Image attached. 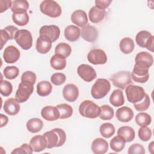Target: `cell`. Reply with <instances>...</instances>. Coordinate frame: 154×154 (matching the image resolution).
Returning a JSON list of instances; mask_svg holds the SVG:
<instances>
[{"label": "cell", "mask_w": 154, "mask_h": 154, "mask_svg": "<svg viewBox=\"0 0 154 154\" xmlns=\"http://www.w3.org/2000/svg\"><path fill=\"white\" fill-rule=\"evenodd\" d=\"M91 149L95 154H104L108 151V143L103 138H97L92 142Z\"/></svg>", "instance_id": "cell-21"}, {"label": "cell", "mask_w": 154, "mask_h": 154, "mask_svg": "<svg viewBox=\"0 0 154 154\" xmlns=\"http://www.w3.org/2000/svg\"><path fill=\"white\" fill-rule=\"evenodd\" d=\"M40 10L43 14L53 18L59 17L62 12L60 5L53 0L42 1L40 5Z\"/></svg>", "instance_id": "cell-4"}, {"label": "cell", "mask_w": 154, "mask_h": 154, "mask_svg": "<svg viewBox=\"0 0 154 154\" xmlns=\"http://www.w3.org/2000/svg\"><path fill=\"white\" fill-rule=\"evenodd\" d=\"M33 152H40L47 147V141L44 135H38L33 137L29 142Z\"/></svg>", "instance_id": "cell-19"}, {"label": "cell", "mask_w": 154, "mask_h": 154, "mask_svg": "<svg viewBox=\"0 0 154 154\" xmlns=\"http://www.w3.org/2000/svg\"><path fill=\"white\" fill-rule=\"evenodd\" d=\"M71 21L79 27H84L88 23V17L86 13L82 10L74 11L70 17Z\"/></svg>", "instance_id": "cell-20"}, {"label": "cell", "mask_w": 154, "mask_h": 154, "mask_svg": "<svg viewBox=\"0 0 154 154\" xmlns=\"http://www.w3.org/2000/svg\"><path fill=\"white\" fill-rule=\"evenodd\" d=\"M99 132L102 137L109 138L115 133V128L111 123H104L99 127Z\"/></svg>", "instance_id": "cell-35"}, {"label": "cell", "mask_w": 154, "mask_h": 154, "mask_svg": "<svg viewBox=\"0 0 154 154\" xmlns=\"http://www.w3.org/2000/svg\"><path fill=\"white\" fill-rule=\"evenodd\" d=\"M79 112L84 117L95 119L99 116L100 108L93 101L85 100L79 105Z\"/></svg>", "instance_id": "cell-3"}, {"label": "cell", "mask_w": 154, "mask_h": 154, "mask_svg": "<svg viewBox=\"0 0 154 154\" xmlns=\"http://www.w3.org/2000/svg\"><path fill=\"white\" fill-rule=\"evenodd\" d=\"M117 135L125 139L126 142H131L134 140L135 137L134 129L128 126H123L119 128Z\"/></svg>", "instance_id": "cell-27"}, {"label": "cell", "mask_w": 154, "mask_h": 154, "mask_svg": "<svg viewBox=\"0 0 154 154\" xmlns=\"http://www.w3.org/2000/svg\"><path fill=\"white\" fill-rule=\"evenodd\" d=\"M99 118L103 120H111L114 117V109L112 107L108 105L101 106Z\"/></svg>", "instance_id": "cell-40"}, {"label": "cell", "mask_w": 154, "mask_h": 154, "mask_svg": "<svg viewBox=\"0 0 154 154\" xmlns=\"http://www.w3.org/2000/svg\"><path fill=\"white\" fill-rule=\"evenodd\" d=\"M12 90L13 86L9 81L6 80H1L0 85V93L2 96L5 97L10 96L12 93Z\"/></svg>", "instance_id": "cell-43"}, {"label": "cell", "mask_w": 154, "mask_h": 154, "mask_svg": "<svg viewBox=\"0 0 154 154\" xmlns=\"http://www.w3.org/2000/svg\"><path fill=\"white\" fill-rule=\"evenodd\" d=\"M11 0H1L0 1V13H2L5 11L11 5Z\"/></svg>", "instance_id": "cell-52"}, {"label": "cell", "mask_w": 154, "mask_h": 154, "mask_svg": "<svg viewBox=\"0 0 154 154\" xmlns=\"http://www.w3.org/2000/svg\"><path fill=\"white\" fill-rule=\"evenodd\" d=\"M47 141V149H52L55 147L63 146L66 140V134L61 128H54L51 131L44 133Z\"/></svg>", "instance_id": "cell-1"}, {"label": "cell", "mask_w": 154, "mask_h": 154, "mask_svg": "<svg viewBox=\"0 0 154 154\" xmlns=\"http://www.w3.org/2000/svg\"><path fill=\"white\" fill-rule=\"evenodd\" d=\"M87 59L90 63L94 65L104 64L107 61V56L103 50L94 49L88 52Z\"/></svg>", "instance_id": "cell-11"}, {"label": "cell", "mask_w": 154, "mask_h": 154, "mask_svg": "<svg viewBox=\"0 0 154 154\" xmlns=\"http://www.w3.org/2000/svg\"><path fill=\"white\" fill-rule=\"evenodd\" d=\"M0 119H1V128H2L7 124L8 122V118L6 116L2 114H1Z\"/></svg>", "instance_id": "cell-53"}, {"label": "cell", "mask_w": 154, "mask_h": 154, "mask_svg": "<svg viewBox=\"0 0 154 154\" xmlns=\"http://www.w3.org/2000/svg\"><path fill=\"white\" fill-rule=\"evenodd\" d=\"M125 93L128 100L132 103L142 100L146 94L142 87L132 84H130L126 87Z\"/></svg>", "instance_id": "cell-6"}, {"label": "cell", "mask_w": 154, "mask_h": 154, "mask_svg": "<svg viewBox=\"0 0 154 154\" xmlns=\"http://www.w3.org/2000/svg\"><path fill=\"white\" fill-rule=\"evenodd\" d=\"M135 44L134 40L130 37H125L120 40L119 48L125 54H131L134 49Z\"/></svg>", "instance_id": "cell-30"}, {"label": "cell", "mask_w": 154, "mask_h": 154, "mask_svg": "<svg viewBox=\"0 0 154 154\" xmlns=\"http://www.w3.org/2000/svg\"><path fill=\"white\" fill-rule=\"evenodd\" d=\"M152 37V35L150 32L145 30L141 31L137 34L135 41L139 46L146 48L147 43L149 42Z\"/></svg>", "instance_id": "cell-31"}, {"label": "cell", "mask_w": 154, "mask_h": 154, "mask_svg": "<svg viewBox=\"0 0 154 154\" xmlns=\"http://www.w3.org/2000/svg\"><path fill=\"white\" fill-rule=\"evenodd\" d=\"M34 91V84L28 82L21 81L19 85L15 94V99L19 103L26 102Z\"/></svg>", "instance_id": "cell-7"}, {"label": "cell", "mask_w": 154, "mask_h": 154, "mask_svg": "<svg viewBox=\"0 0 154 154\" xmlns=\"http://www.w3.org/2000/svg\"><path fill=\"white\" fill-rule=\"evenodd\" d=\"M4 29L7 32L9 35L10 40H13L15 37V35L17 31L19 30L18 28L13 25H9L4 28Z\"/></svg>", "instance_id": "cell-50"}, {"label": "cell", "mask_w": 154, "mask_h": 154, "mask_svg": "<svg viewBox=\"0 0 154 154\" xmlns=\"http://www.w3.org/2000/svg\"><path fill=\"white\" fill-rule=\"evenodd\" d=\"M42 117L47 121H55L60 119V112L56 106H46L42 109Z\"/></svg>", "instance_id": "cell-18"}, {"label": "cell", "mask_w": 154, "mask_h": 154, "mask_svg": "<svg viewBox=\"0 0 154 154\" xmlns=\"http://www.w3.org/2000/svg\"><path fill=\"white\" fill-rule=\"evenodd\" d=\"M0 32H1L0 34H1V44L0 49H2L4 45L6 44V43L8 40H10V37L7 32L4 29H1Z\"/></svg>", "instance_id": "cell-51"}, {"label": "cell", "mask_w": 154, "mask_h": 154, "mask_svg": "<svg viewBox=\"0 0 154 154\" xmlns=\"http://www.w3.org/2000/svg\"><path fill=\"white\" fill-rule=\"evenodd\" d=\"M52 41L46 35H40L36 41L35 48L37 51L42 54L48 53L52 48Z\"/></svg>", "instance_id": "cell-15"}, {"label": "cell", "mask_w": 154, "mask_h": 154, "mask_svg": "<svg viewBox=\"0 0 154 154\" xmlns=\"http://www.w3.org/2000/svg\"><path fill=\"white\" fill-rule=\"evenodd\" d=\"M10 8L13 13H25L29 8V3L26 0H14L11 2Z\"/></svg>", "instance_id": "cell-26"}, {"label": "cell", "mask_w": 154, "mask_h": 154, "mask_svg": "<svg viewBox=\"0 0 154 154\" xmlns=\"http://www.w3.org/2000/svg\"><path fill=\"white\" fill-rule=\"evenodd\" d=\"M72 52L71 46L66 43H60L55 48V53L59 54L65 58H67Z\"/></svg>", "instance_id": "cell-37"}, {"label": "cell", "mask_w": 154, "mask_h": 154, "mask_svg": "<svg viewBox=\"0 0 154 154\" xmlns=\"http://www.w3.org/2000/svg\"><path fill=\"white\" fill-rule=\"evenodd\" d=\"M3 109L5 112L8 115L14 116L19 112L20 105L16 99L9 98L5 101Z\"/></svg>", "instance_id": "cell-23"}, {"label": "cell", "mask_w": 154, "mask_h": 154, "mask_svg": "<svg viewBox=\"0 0 154 154\" xmlns=\"http://www.w3.org/2000/svg\"><path fill=\"white\" fill-rule=\"evenodd\" d=\"M81 35L84 40L88 42H94L98 37V31L96 28L90 25H87L82 28Z\"/></svg>", "instance_id": "cell-17"}, {"label": "cell", "mask_w": 154, "mask_h": 154, "mask_svg": "<svg viewBox=\"0 0 154 154\" xmlns=\"http://www.w3.org/2000/svg\"><path fill=\"white\" fill-rule=\"evenodd\" d=\"M105 10L98 8L96 6L91 7L88 12L89 19L94 23H97L102 21L105 16Z\"/></svg>", "instance_id": "cell-24"}, {"label": "cell", "mask_w": 154, "mask_h": 154, "mask_svg": "<svg viewBox=\"0 0 154 154\" xmlns=\"http://www.w3.org/2000/svg\"><path fill=\"white\" fill-rule=\"evenodd\" d=\"M135 64L141 67L149 69L153 63V58L152 54L147 52L142 51L136 55Z\"/></svg>", "instance_id": "cell-14"}, {"label": "cell", "mask_w": 154, "mask_h": 154, "mask_svg": "<svg viewBox=\"0 0 154 154\" xmlns=\"http://www.w3.org/2000/svg\"><path fill=\"white\" fill-rule=\"evenodd\" d=\"M116 116L120 122L126 123L130 122L134 117V112L128 106H122L117 109Z\"/></svg>", "instance_id": "cell-22"}, {"label": "cell", "mask_w": 154, "mask_h": 154, "mask_svg": "<svg viewBox=\"0 0 154 154\" xmlns=\"http://www.w3.org/2000/svg\"><path fill=\"white\" fill-rule=\"evenodd\" d=\"M138 135L139 138L143 141H147L152 137V132L151 129L147 126H141L138 129Z\"/></svg>", "instance_id": "cell-44"}, {"label": "cell", "mask_w": 154, "mask_h": 154, "mask_svg": "<svg viewBox=\"0 0 154 154\" xmlns=\"http://www.w3.org/2000/svg\"><path fill=\"white\" fill-rule=\"evenodd\" d=\"M20 51L14 46L10 45L4 51L3 58L5 63L12 64L16 63L20 58Z\"/></svg>", "instance_id": "cell-13"}, {"label": "cell", "mask_w": 154, "mask_h": 154, "mask_svg": "<svg viewBox=\"0 0 154 154\" xmlns=\"http://www.w3.org/2000/svg\"><path fill=\"white\" fill-rule=\"evenodd\" d=\"M19 73V69L16 66H7L3 70V74L5 78L8 79H15Z\"/></svg>", "instance_id": "cell-41"}, {"label": "cell", "mask_w": 154, "mask_h": 154, "mask_svg": "<svg viewBox=\"0 0 154 154\" xmlns=\"http://www.w3.org/2000/svg\"><path fill=\"white\" fill-rule=\"evenodd\" d=\"M135 122L140 126H147L152 122L151 116L146 112H140L135 116Z\"/></svg>", "instance_id": "cell-39"}, {"label": "cell", "mask_w": 154, "mask_h": 154, "mask_svg": "<svg viewBox=\"0 0 154 154\" xmlns=\"http://www.w3.org/2000/svg\"><path fill=\"white\" fill-rule=\"evenodd\" d=\"M148 148H149V152H150L151 153H153V141H152V142L149 144Z\"/></svg>", "instance_id": "cell-54"}, {"label": "cell", "mask_w": 154, "mask_h": 154, "mask_svg": "<svg viewBox=\"0 0 154 154\" xmlns=\"http://www.w3.org/2000/svg\"><path fill=\"white\" fill-rule=\"evenodd\" d=\"M33 152L32 149L30 144H28L27 143H23L19 147L14 149L11 152V154L13 153H17V154H23V153H27V154H32Z\"/></svg>", "instance_id": "cell-46"}, {"label": "cell", "mask_w": 154, "mask_h": 154, "mask_svg": "<svg viewBox=\"0 0 154 154\" xmlns=\"http://www.w3.org/2000/svg\"><path fill=\"white\" fill-rule=\"evenodd\" d=\"M78 75L85 82H91L97 77L95 70L90 65L82 64L77 69Z\"/></svg>", "instance_id": "cell-9"}, {"label": "cell", "mask_w": 154, "mask_h": 154, "mask_svg": "<svg viewBox=\"0 0 154 154\" xmlns=\"http://www.w3.org/2000/svg\"><path fill=\"white\" fill-rule=\"evenodd\" d=\"M12 19L15 24L19 26H25L29 22V17L27 12L22 13H13Z\"/></svg>", "instance_id": "cell-38"}, {"label": "cell", "mask_w": 154, "mask_h": 154, "mask_svg": "<svg viewBox=\"0 0 154 154\" xmlns=\"http://www.w3.org/2000/svg\"><path fill=\"white\" fill-rule=\"evenodd\" d=\"M111 2V0H96L95 6L98 8L105 10L109 6Z\"/></svg>", "instance_id": "cell-49"}, {"label": "cell", "mask_w": 154, "mask_h": 154, "mask_svg": "<svg viewBox=\"0 0 154 154\" xmlns=\"http://www.w3.org/2000/svg\"><path fill=\"white\" fill-rule=\"evenodd\" d=\"M43 127V123L38 118H32L26 122V128L30 132L37 133Z\"/></svg>", "instance_id": "cell-33"}, {"label": "cell", "mask_w": 154, "mask_h": 154, "mask_svg": "<svg viewBox=\"0 0 154 154\" xmlns=\"http://www.w3.org/2000/svg\"><path fill=\"white\" fill-rule=\"evenodd\" d=\"M110 80L115 87L121 90H125L128 85L132 84L133 82L130 72L125 70L120 71L113 74L110 78Z\"/></svg>", "instance_id": "cell-5"}, {"label": "cell", "mask_w": 154, "mask_h": 154, "mask_svg": "<svg viewBox=\"0 0 154 154\" xmlns=\"http://www.w3.org/2000/svg\"><path fill=\"white\" fill-rule=\"evenodd\" d=\"M66 63L67 61L64 57L56 54L51 57L50 60V64L51 67L58 70L64 69L66 66Z\"/></svg>", "instance_id": "cell-29"}, {"label": "cell", "mask_w": 154, "mask_h": 154, "mask_svg": "<svg viewBox=\"0 0 154 154\" xmlns=\"http://www.w3.org/2000/svg\"><path fill=\"white\" fill-rule=\"evenodd\" d=\"M63 94L64 98L68 102H73L78 97V88L73 84L66 85L63 89Z\"/></svg>", "instance_id": "cell-16"}, {"label": "cell", "mask_w": 154, "mask_h": 154, "mask_svg": "<svg viewBox=\"0 0 154 154\" xmlns=\"http://www.w3.org/2000/svg\"><path fill=\"white\" fill-rule=\"evenodd\" d=\"M111 89V84L108 80L99 78L93 85L91 90V96L96 99H100L107 95Z\"/></svg>", "instance_id": "cell-2"}, {"label": "cell", "mask_w": 154, "mask_h": 154, "mask_svg": "<svg viewBox=\"0 0 154 154\" xmlns=\"http://www.w3.org/2000/svg\"><path fill=\"white\" fill-rule=\"evenodd\" d=\"M131 78L134 81L139 83L146 82L149 78V69L144 68L135 64L134 69L131 73Z\"/></svg>", "instance_id": "cell-10"}, {"label": "cell", "mask_w": 154, "mask_h": 154, "mask_svg": "<svg viewBox=\"0 0 154 154\" xmlns=\"http://www.w3.org/2000/svg\"><path fill=\"white\" fill-rule=\"evenodd\" d=\"M109 102L115 107L122 106L125 103L122 90L120 89L114 90L109 97Z\"/></svg>", "instance_id": "cell-28"}, {"label": "cell", "mask_w": 154, "mask_h": 154, "mask_svg": "<svg viewBox=\"0 0 154 154\" xmlns=\"http://www.w3.org/2000/svg\"><path fill=\"white\" fill-rule=\"evenodd\" d=\"M128 153L129 154H144L145 153V150L143 145L139 143H134L132 144L128 149Z\"/></svg>", "instance_id": "cell-48"}, {"label": "cell", "mask_w": 154, "mask_h": 154, "mask_svg": "<svg viewBox=\"0 0 154 154\" xmlns=\"http://www.w3.org/2000/svg\"><path fill=\"white\" fill-rule=\"evenodd\" d=\"M66 80V75L63 73H55L52 75L51 81L55 85H60L65 82Z\"/></svg>", "instance_id": "cell-45"}, {"label": "cell", "mask_w": 154, "mask_h": 154, "mask_svg": "<svg viewBox=\"0 0 154 154\" xmlns=\"http://www.w3.org/2000/svg\"><path fill=\"white\" fill-rule=\"evenodd\" d=\"M40 35H46L52 41V42H55L60 37V29L55 25H44L42 26L39 31Z\"/></svg>", "instance_id": "cell-12"}, {"label": "cell", "mask_w": 154, "mask_h": 154, "mask_svg": "<svg viewBox=\"0 0 154 154\" xmlns=\"http://www.w3.org/2000/svg\"><path fill=\"white\" fill-rule=\"evenodd\" d=\"M56 107L60 112V119H65L70 117L73 114L72 107L67 103H61L57 105Z\"/></svg>", "instance_id": "cell-36"}, {"label": "cell", "mask_w": 154, "mask_h": 154, "mask_svg": "<svg viewBox=\"0 0 154 154\" xmlns=\"http://www.w3.org/2000/svg\"><path fill=\"white\" fill-rule=\"evenodd\" d=\"M52 90V86L51 82L47 81L39 82L37 85V93L42 97H45L51 94Z\"/></svg>", "instance_id": "cell-32"}, {"label": "cell", "mask_w": 154, "mask_h": 154, "mask_svg": "<svg viewBox=\"0 0 154 154\" xmlns=\"http://www.w3.org/2000/svg\"><path fill=\"white\" fill-rule=\"evenodd\" d=\"M81 35L80 29L73 25H68L64 29L65 38L70 42H75L79 38Z\"/></svg>", "instance_id": "cell-25"}, {"label": "cell", "mask_w": 154, "mask_h": 154, "mask_svg": "<svg viewBox=\"0 0 154 154\" xmlns=\"http://www.w3.org/2000/svg\"><path fill=\"white\" fill-rule=\"evenodd\" d=\"M125 143L126 141L123 138L119 135H117L111 140L109 146L113 151L116 152H120L124 149Z\"/></svg>", "instance_id": "cell-34"}, {"label": "cell", "mask_w": 154, "mask_h": 154, "mask_svg": "<svg viewBox=\"0 0 154 154\" xmlns=\"http://www.w3.org/2000/svg\"><path fill=\"white\" fill-rule=\"evenodd\" d=\"M14 39L17 45L24 50L30 49L32 45V36L27 29H19L15 35Z\"/></svg>", "instance_id": "cell-8"}, {"label": "cell", "mask_w": 154, "mask_h": 154, "mask_svg": "<svg viewBox=\"0 0 154 154\" xmlns=\"http://www.w3.org/2000/svg\"><path fill=\"white\" fill-rule=\"evenodd\" d=\"M36 79H37L36 75L31 71L25 72L22 75V76H21V81L28 82L33 84H35L36 81Z\"/></svg>", "instance_id": "cell-47"}, {"label": "cell", "mask_w": 154, "mask_h": 154, "mask_svg": "<svg viewBox=\"0 0 154 154\" xmlns=\"http://www.w3.org/2000/svg\"><path fill=\"white\" fill-rule=\"evenodd\" d=\"M150 105V99L147 94H146L142 100L134 103V106L138 111H144L147 110Z\"/></svg>", "instance_id": "cell-42"}]
</instances>
